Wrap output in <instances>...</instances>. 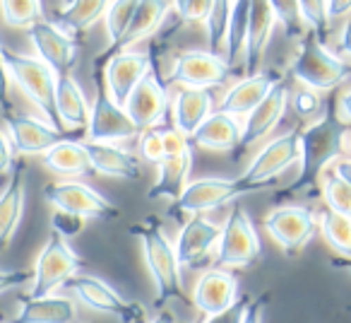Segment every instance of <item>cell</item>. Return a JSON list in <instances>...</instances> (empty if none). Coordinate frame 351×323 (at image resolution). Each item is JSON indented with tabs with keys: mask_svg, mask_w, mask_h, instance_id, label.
Listing matches in <instances>:
<instances>
[{
	"mask_svg": "<svg viewBox=\"0 0 351 323\" xmlns=\"http://www.w3.org/2000/svg\"><path fill=\"white\" fill-rule=\"evenodd\" d=\"M346 133L349 126L337 113V102L330 99L325 104V111L311 121L301 131V155H298V177L291 186L287 188L289 196L293 193H308L317 186L330 164H335L339 157H344Z\"/></svg>",
	"mask_w": 351,
	"mask_h": 323,
	"instance_id": "cell-1",
	"label": "cell"
},
{
	"mask_svg": "<svg viewBox=\"0 0 351 323\" xmlns=\"http://www.w3.org/2000/svg\"><path fill=\"white\" fill-rule=\"evenodd\" d=\"M128 230L140 241L147 270H149L152 282L156 287V307L164 309L166 304L186 302L181 263H178V256H176V246L164 234L161 222L154 220V217H147V220L137 222V225H130Z\"/></svg>",
	"mask_w": 351,
	"mask_h": 323,
	"instance_id": "cell-2",
	"label": "cell"
},
{
	"mask_svg": "<svg viewBox=\"0 0 351 323\" xmlns=\"http://www.w3.org/2000/svg\"><path fill=\"white\" fill-rule=\"evenodd\" d=\"M291 75L313 92H330L349 78L351 65L327 49L320 36L308 32L306 36H301V44L291 60Z\"/></svg>",
	"mask_w": 351,
	"mask_h": 323,
	"instance_id": "cell-3",
	"label": "cell"
},
{
	"mask_svg": "<svg viewBox=\"0 0 351 323\" xmlns=\"http://www.w3.org/2000/svg\"><path fill=\"white\" fill-rule=\"evenodd\" d=\"M8 73L12 82L25 92V97L41 111V118L58 126V111H56V87L58 75L36 56H25L20 51H12L3 44Z\"/></svg>",
	"mask_w": 351,
	"mask_h": 323,
	"instance_id": "cell-4",
	"label": "cell"
},
{
	"mask_svg": "<svg viewBox=\"0 0 351 323\" xmlns=\"http://www.w3.org/2000/svg\"><path fill=\"white\" fill-rule=\"evenodd\" d=\"M260 191L258 186L248 183L243 177L239 179H221V177H205L191 181L186 191L173 201V215H202V212L217 210L221 205L236 203L241 196Z\"/></svg>",
	"mask_w": 351,
	"mask_h": 323,
	"instance_id": "cell-5",
	"label": "cell"
},
{
	"mask_svg": "<svg viewBox=\"0 0 351 323\" xmlns=\"http://www.w3.org/2000/svg\"><path fill=\"white\" fill-rule=\"evenodd\" d=\"M140 128L128 116L125 107L113 102L108 94L106 80H104V68H97L94 73V104L92 116H89L87 140L94 142H121L140 137Z\"/></svg>",
	"mask_w": 351,
	"mask_h": 323,
	"instance_id": "cell-6",
	"label": "cell"
},
{
	"mask_svg": "<svg viewBox=\"0 0 351 323\" xmlns=\"http://www.w3.org/2000/svg\"><path fill=\"white\" fill-rule=\"evenodd\" d=\"M84 268V258L77 256L68 246V241L51 234L41 246L34 263V278H32L29 297H49L60 285L70 282L80 270Z\"/></svg>",
	"mask_w": 351,
	"mask_h": 323,
	"instance_id": "cell-7",
	"label": "cell"
},
{
	"mask_svg": "<svg viewBox=\"0 0 351 323\" xmlns=\"http://www.w3.org/2000/svg\"><path fill=\"white\" fill-rule=\"evenodd\" d=\"M260 254H263V244H260L255 225L243 208L234 205L221 227L215 260L221 268H248L260 258Z\"/></svg>",
	"mask_w": 351,
	"mask_h": 323,
	"instance_id": "cell-8",
	"label": "cell"
},
{
	"mask_svg": "<svg viewBox=\"0 0 351 323\" xmlns=\"http://www.w3.org/2000/svg\"><path fill=\"white\" fill-rule=\"evenodd\" d=\"M298 155H301V131H289L279 137H272L253 157V162L241 177L253 186H258L260 191H265V188L277 183L279 174H284L291 164H296Z\"/></svg>",
	"mask_w": 351,
	"mask_h": 323,
	"instance_id": "cell-9",
	"label": "cell"
},
{
	"mask_svg": "<svg viewBox=\"0 0 351 323\" xmlns=\"http://www.w3.org/2000/svg\"><path fill=\"white\" fill-rule=\"evenodd\" d=\"M44 198L51 208L65 212L82 215L84 220H113L121 215V208L113 205L108 198H104L99 191L89 188L80 181H53L44 188Z\"/></svg>",
	"mask_w": 351,
	"mask_h": 323,
	"instance_id": "cell-10",
	"label": "cell"
},
{
	"mask_svg": "<svg viewBox=\"0 0 351 323\" xmlns=\"http://www.w3.org/2000/svg\"><path fill=\"white\" fill-rule=\"evenodd\" d=\"M68 287L89 309L101 313H111L121 323H137L145 318V309L140 304L128 302L116 287H111L106 280L97 278V275H75L68 282Z\"/></svg>",
	"mask_w": 351,
	"mask_h": 323,
	"instance_id": "cell-11",
	"label": "cell"
},
{
	"mask_svg": "<svg viewBox=\"0 0 351 323\" xmlns=\"http://www.w3.org/2000/svg\"><path fill=\"white\" fill-rule=\"evenodd\" d=\"M5 121V133L10 135L12 147L17 155H41L44 157L51 147H56L63 140H75L73 135L63 133L58 126L49 123L46 118H36L22 111H10L3 116Z\"/></svg>",
	"mask_w": 351,
	"mask_h": 323,
	"instance_id": "cell-12",
	"label": "cell"
},
{
	"mask_svg": "<svg viewBox=\"0 0 351 323\" xmlns=\"http://www.w3.org/2000/svg\"><path fill=\"white\" fill-rule=\"evenodd\" d=\"M263 227L289 256L298 254L320 230L315 212L301 205L274 208L272 212H267Z\"/></svg>",
	"mask_w": 351,
	"mask_h": 323,
	"instance_id": "cell-13",
	"label": "cell"
},
{
	"mask_svg": "<svg viewBox=\"0 0 351 323\" xmlns=\"http://www.w3.org/2000/svg\"><path fill=\"white\" fill-rule=\"evenodd\" d=\"M229 73L231 68L224 56L212 51H183L181 56H176L169 80L186 89H210L224 85Z\"/></svg>",
	"mask_w": 351,
	"mask_h": 323,
	"instance_id": "cell-14",
	"label": "cell"
},
{
	"mask_svg": "<svg viewBox=\"0 0 351 323\" xmlns=\"http://www.w3.org/2000/svg\"><path fill=\"white\" fill-rule=\"evenodd\" d=\"M169 92H166L164 80L154 65L147 73V78L135 87V92L130 94L125 111L140 131H156L169 118Z\"/></svg>",
	"mask_w": 351,
	"mask_h": 323,
	"instance_id": "cell-15",
	"label": "cell"
},
{
	"mask_svg": "<svg viewBox=\"0 0 351 323\" xmlns=\"http://www.w3.org/2000/svg\"><path fill=\"white\" fill-rule=\"evenodd\" d=\"M152 68H154V60L149 54H142V51L128 49L108 56L106 65H104V80H106L113 102L125 107L130 94L135 92V87L147 78Z\"/></svg>",
	"mask_w": 351,
	"mask_h": 323,
	"instance_id": "cell-16",
	"label": "cell"
},
{
	"mask_svg": "<svg viewBox=\"0 0 351 323\" xmlns=\"http://www.w3.org/2000/svg\"><path fill=\"white\" fill-rule=\"evenodd\" d=\"M219 236H221V227H217L215 222H210L202 215L191 217L181 227L173 244L181 268H200V265L210 263L212 256H217Z\"/></svg>",
	"mask_w": 351,
	"mask_h": 323,
	"instance_id": "cell-17",
	"label": "cell"
},
{
	"mask_svg": "<svg viewBox=\"0 0 351 323\" xmlns=\"http://www.w3.org/2000/svg\"><path fill=\"white\" fill-rule=\"evenodd\" d=\"M29 41L41 58L56 75H70L77 60V46L70 34L51 22H36L29 27Z\"/></svg>",
	"mask_w": 351,
	"mask_h": 323,
	"instance_id": "cell-18",
	"label": "cell"
},
{
	"mask_svg": "<svg viewBox=\"0 0 351 323\" xmlns=\"http://www.w3.org/2000/svg\"><path fill=\"white\" fill-rule=\"evenodd\" d=\"M239 299V278L224 268L205 270L193 285V307L205 316L226 311Z\"/></svg>",
	"mask_w": 351,
	"mask_h": 323,
	"instance_id": "cell-19",
	"label": "cell"
},
{
	"mask_svg": "<svg viewBox=\"0 0 351 323\" xmlns=\"http://www.w3.org/2000/svg\"><path fill=\"white\" fill-rule=\"evenodd\" d=\"M289 99H291L289 85L284 82V80H279L272 87V92L245 116L243 137H241L239 150H248L250 145H255V142H260L263 137H267L269 133L277 128V123L282 121L284 111H287V107H289Z\"/></svg>",
	"mask_w": 351,
	"mask_h": 323,
	"instance_id": "cell-20",
	"label": "cell"
},
{
	"mask_svg": "<svg viewBox=\"0 0 351 323\" xmlns=\"http://www.w3.org/2000/svg\"><path fill=\"white\" fill-rule=\"evenodd\" d=\"M56 111H58V128L68 135L87 133L92 104L87 102L82 87L75 82L73 75H58L56 87Z\"/></svg>",
	"mask_w": 351,
	"mask_h": 323,
	"instance_id": "cell-21",
	"label": "cell"
},
{
	"mask_svg": "<svg viewBox=\"0 0 351 323\" xmlns=\"http://www.w3.org/2000/svg\"><path fill=\"white\" fill-rule=\"evenodd\" d=\"M277 17L272 12L269 0H250V27H248V46H245L243 56V70L245 75L260 73L265 51L272 39Z\"/></svg>",
	"mask_w": 351,
	"mask_h": 323,
	"instance_id": "cell-22",
	"label": "cell"
},
{
	"mask_svg": "<svg viewBox=\"0 0 351 323\" xmlns=\"http://www.w3.org/2000/svg\"><path fill=\"white\" fill-rule=\"evenodd\" d=\"M84 150L92 162V169L97 174L111 179H123V181H130V179H140L142 164L135 155L125 152L123 147H118L116 142H94V140H82Z\"/></svg>",
	"mask_w": 351,
	"mask_h": 323,
	"instance_id": "cell-23",
	"label": "cell"
},
{
	"mask_svg": "<svg viewBox=\"0 0 351 323\" xmlns=\"http://www.w3.org/2000/svg\"><path fill=\"white\" fill-rule=\"evenodd\" d=\"M241 137H243V123L239 118L231 113L212 111L188 140L191 145L202 147V150L231 152L241 147Z\"/></svg>",
	"mask_w": 351,
	"mask_h": 323,
	"instance_id": "cell-24",
	"label": "cell"
},
{
	"mask_svg": "<svg viewBox=\"0 0 351 323\" xmlns=\"http://www.w3.org/2000/svg\"><path fill=\"white\" fill-rule=\"evenodd\" d=\"M279 80L272 73H255L245 75L241 82H236L229 92L221 97V102L217 104V111L231 113V116H248L277 85Z\"/></svg>",
	"mask_w": 351,
	"mask_h": 323,
	"instance_id": "cell-25",
	"label": "cell"
},
{
	"mask_svg": "<svg viewBox=\"0 0 351 323\" xmlns=\"http://www.w3.org/2000/svg\"><path fill=\"white\" fill-rule=\"evenodd\" d=\"M27 198V177L25 167H15L10 174V181L0 193V254L12 244L17 230H20L22 212H25Z\"/></svg>",
	"mask_w": 351,
	"mask_h": 323,
	"instance_id": "cell-26",
	"label": "cell"
},
{
	"mask_svg": "<svg viewBox=\"0 0 351 323\" xmlns=\"http://www.w3.org/2000/svg\"><path fill=\"white\" fill-rule=\"evenodd\" d=\"M12 323H77V304L68 294L22 297Z\"/></svg>",
	"mask_w": 351,
	"mask_h": 323,
	"instance_id": "cell-27",
	"label": "cell"
},
{
	"mask_svg": "<svg viewBox=\"0 0 351 323\" xmlns=\"http://www.w3.org/2000/svg\"><path fill=\"white\" fill-rule=\"evenodd\" d=\"M191 172H193V147L188 145L186 150L169 155L164 162L159 164V172H156V181L147 188V198L152 201H161V198H169L176 201L186 191V186L191 181Z\"/></svg>",
	"mask_w": 351,
	"mask_h": 323,
	"instance_id": "cell-28",
	"label": "cell"
},
{
	"mask_svg": "<svg viewBox=\"0 0 351 323\" xmlns=\"http://www.w3.org/2000/svg\"><path fill=\"white\" fill-rule=\"evenodd\" d=\"M215 107V97L210 89H178L173 99V128L181 135L191 137L202 126Z\"/></svg>",
	"mask_w": 351,
	"mask_h": 323,
	"instance_id": "cell-29",
	"label": "cell"
},
{
	"mask_svg": "<svg viewBox=\"0 0 351 323\" xmlns=\"http://www.w3.org/2000/svg\"><path fill=\"white\" fill-rule=\"evenodd\" d=\"M44 167L49 172H53L56 177H65V179H80V177H89L94 174L92 162L89 155L84 150L82 140H63L56 147H51L44 155Z\"/></svg>",
	"mask_w": 351,
	"mask_h": 323,
	"instance_id": "cell-30",
	"label": "cell"
},
{
	"mask_svg": "<svg viewBox=\"0 0 351 323\" xmlns=\"http://www.w3.org/2000/svg\"><path fill=\"white\" fill-rule=\"evenodd\" d=\"M171 8H173V0H140L135 17H132L130 30H128V34L123 36L121 46H118L113 54L132 49V44H137V41H142V39H147V36L154 34V32L164 25V20L171 12Z\"/></svg>",
	"mask_w": 351,
	"mask_h": 323,
	"instance_id": "cell-31",
	"label": "cell"
},
{
	"mask_svg": "<svg viewBox=\"0 0 351 323\" xmlns=\"http://www.w3.org/2000/svg\"><path fill=\"white\" fill-rule=\"evenodd\" d=\"M111 0H65V5L56 12V27L65 34H82L106 15Z\"/></svg>",
	"mask_w": 351,
	"mask_h": 323,
	"instance_id": "cell-32",
	"label": "cell"
},
{
	"mask_svg": "<svg viewBox=\"0 0 351 323\" xmlns=\"http://www.w3.org/2000/svg\"><path fill=\"white\" fill-rule=\"evenodd\" d=\"M248 27H250V0H234V10H231L229 32H226V44H224V60L229 63V68H234L245 56Z\"/></svg>",
	"mask_w": 351,
	"mask_h": 323,
	"instance_id": "cell-33",
	"label": "cell"
},
{
	"mask_svg": "<svg viewBox=\"0 0 351 323\" xmlns=\"http://www.w3.org/2000/svg\"><path fill=\"white\" fill-rule=\"evenodd\" d=\"M317 225H320V234L325 236L327 246L335 254L351 258V217L341 215V212L322 210L317 215Z\"/></svg>",
	"mask_w": 351,
	"mask_h": 323,
	"instance_id": "cell-34",
	"label": "cell"
},
{
	"mask_svg": "<svg viewBox=\"0 0 351 323\" xmlns=\"http://www.w3.org/2000/svg\"><path fill=\"white\" fill-rule=\"evenodd\" d=\"M137 5H140V0H111L106 15H104L106 34H108V41H111L108 54H113V51L121 46L123 36L128 34V30H130V25H132Z\"/></svg>",
	"mask_w": 351,
	"mask_h": 323,
	"instance_id": "cell-35",
	"label": "cell"
},
{
	"mask_svg": "<svg viewBox=\"0 0 351 323\" xmlns=\"http://www.w3.org/2000/svg\"><path fill=\"white\" fill-rule=\"evenodd\" d=\"M231 10H234V0H215L212 10L205 20L207 27V41H210V51L217 56L224 54L226 44V32H229Z\"/></svg>",
	"mask_w": 351,
	"mask_h": 323,
	"instance_id": "cell-36",
	"label": "cell"
},
{
	"mask_svg": "<svg viewBox=\"0 0 351 323\" xmlns=\"http://www.w3.org/2000/svg\"><path fill=\"white\" fill-rule=\"evenodd\" d=\"M0 15L5 25L29 30L32 25L41 22L44 8H41V0H0Z\"/></svg>",
	"mask_w": 351,
	"mask_h": 323,
	"instance_id": "cell-37",
	"label": "cell"
},
{
	"mask_svg": "<svg viewBox=\"0 0 351 323\" xmlns=\"http://www.w3.org/2000/svg\"><path fill=\"white\" fill-rule=\"evenodd\" d=\"M320 193H322V201H325L327 210L341 212V215L351 217V186L344 179H339L335 172L325 174L320 181Z\"/></svg>",
	"mask_w": 351,
	"mask_h": 323,
	"instance_id": "cell-38",
	"label": "cell"
},
{
	"mask_svg": "<svg viewBox=\"0 0 351 323\" xmlns=\"http://www.w3.org/2000/svg\"><path fill=\"white\" fill-rule=\"evenodd\" d=\"M272 12L277 17V22L284 27L289 39H301L303 34V17L301 8H298V0H269Z\"/></svg>",
	"mask_w": 351,
	"mask_h": 323,
	"instance_id": "cell-39",
	"label": "cell"
},
{
	"mask_svg": "<svg viewBox=\"0 0 351 323\" xmlns=\"http://www.w3.org/2000/svg\"><path fill=\"white\" fill-rule=\"evenodd\" d=\"M298 8H301L303 25H308V30L315 36H320L325 41V34L330 30V10H327V0H298Z\"/></svg>",
	"mask_w": 351,
	"mask_h": 323,
	"instance_id": "cell-40",
	"label": "cell"
},
{
	"mask_svg": "<svg viewBox=\"0 0 351 323\" xmlns=\"http://www.w3.org/2000/svg\"><path fill=\"white\" fill-rule=\"evenodd\" d=\"M84 220L82 215H75V212H65V210H56L51 212V220H49V227H51V234L60 236V239H73V236L82 234L84 232Z\"/></svg>",
	"mask_w": 351,
	"mask_h": 323,
	"instance_id": "cell-41",
	"label": "cell"
},
{
	"mask_svg": "<svg viewBox=\"0 0 351 323\" xmlns=\"http://www.w3.org/2000/svg\"><path fill=\"white\" fill-rule=\"evenodd\" d=\"M289 104L293 107V113H296L301 121H313L317 113L325 111V107H322L317 92H313V89H308V87L298 89V92L289 99Z\"/></svg>",
	"mask_w": 351,
	"mask_h": 323,
	"instance_id": "cell-42",
	"label": "cell"
},
{
	"mask_svg": "<svg viewBox=\"0 0 351 323\" xmlns=\"http://www.w3.org/2000/svg\"><path fill=\"white\" fill-rule=\"evenodd\" d=\"M140 155L145 162L156 164L166 159V147H164V135L159 131H142L140 133Z\"/></svg>",
	"mask_w": 351,
	"mask_h": 323,
	"instance_id": "cell-43",
	"label": "cell"
},
{
	"mask_svg": "<svg viewBox=\"0 0 351 323\" xmlns=\"http://www.w3.org/2000/svg\"><path fill=\"white\" fill-rule=\"evenodd\" d=\"M212 3H215V0H188L186 5L176 12V15H178V20L181 22H186V25L205 22L207 15H210V10H212Z\"/></svg>",
	"mask_w": 351,
	"mask_h": 323,
	"instance_id": "cell-44",
	"label": "cell"
},
{
	"mask_svg": "<svg viewBox=\"0 0 351 323\" xmlns=\"http://www.w3.org/2000/svg\"><path fill=\"white\" fill-rule=\"evenodd\" d=\"M248 307H250V297H241L234 307H229L221 313H215V316H207L202 323H243Z\"/></svg>",
	"mask_w": 351,
	"mask_h": 323,
	"instance_id": "cell-45",
	"label": "cell"
},
{
	"mask_svg": "<svg viewBox=\"0 0 351 323\" xmlns=\"http://www.w3.org/2000/svg\"><path fill=\"white\" fill-rule=\"evenodd\" d=\"M32 278H34V270H25V268L5 270V268H0V294L12 292V289L32 282Z\"/></svg>",
	"mask_w": 351,
	"mask_h": 323,
	"instance_id": "cell-46",
	"label": "cell"
},
{
	"mask_svg": "<svg viewBox=\"0 0 351 323\" xmlns=\"http://www.w3.org/2000/svg\"><path fill=\"white\" fill-rule=\"evenodd\" d=\"M10 73H8V65H5V56H3V44H0V113L5 116V113L15 111L12 107V99H10Z\"/></svg>",
	"mask_w": 351,
	"mask_h": 323,
	"instance_id": "cell-47",
	"label": "cell"
},
{
	"mask_svg": "<svg viewBox=\"0 0 351 323\" xmlns=\"http://www.w3.org/2000/svg\"><path fill=\"white\" fill-rule=\"evenodd\" d=\"M15 169V147L5 131H0V179H5Z\"/></svg>",
	"mask_w": 351,
	"mask_h": 323,
	"instance_id": "cell-48",
	"label": "cell"
},
{
	"mask_svg": "<svg viewBox=\"0 0 351 323\" xmlns=\"http://www.w3.org/2000/svg\"><path fill=\"white\" fill-rule=\"evenodd\" d=\"M161 135H164L166 157H169V155H176V152H181V150H186V147L191 145V140H188L186 135H181V133L176 131V128H169V131H164Z\"/></svg>",
	"mask_w": 351,
	"mask_h": 323,
	"instance_id": "cell-49",
	"label": "cell"
},
{
	"mask_svg": "<svg viewBox=\"0 0 351 323\" xmlns=\"http://www.w3.org/2000/svg\"><path fill=\"white\" fill-rule=\"evenodd\" d=\"M267 304H269L267 294H260V297L250 299V307H248V313H245L243 323H263L265 309H267Z\"/></svg>",
	"mask_w": 351,
	"mask_h": 323,
	"instance_id": "cell-50",
	"label": "cell"
},
{
	"mask_svg": "<svg viewBox=\"0 0 351 323\" xmlns=\"http://www.w3.org/2000/svg\"><path fill=\"white\" fill-rule=\"evenodd\" d=\"M327 10H330V20H339V17L351 15V0H327Z\"/></svg>",
	"mask_w": 351,
	"mask_h": 323,
	"instance_id": "cell-51",
	"label": "cell"
},
{
	"mask_svg": "<svg viewBox=\"0 0 351 323\" xmlns=\"http://www.w3.org/2000/svg\"><path fill=\"white\" fill-rule=\"evenodd\" d=\"M337 113H339V118L346 126H351V89H346V92L337 99Z\"/></svg>",
	"mask_w": 351,
	"mask_h": 323,
	"instance_id": "cell-52",
	"label": "cell"
},
{
	"mask_svg": "<svg viewBox=\"0 0 351 323\" xmlns=\"http://www.w3.org/2000/svg\"><path fill=\"white\" fill-rule=\"evenodd\" d=\"M332 172H335L339 179H344V181L351 186V157H339V159L332 164Z\"/></svg>",
	"mask_w": 351,
	"mask_h": 323,
	"instance_id": "cell-53",
	"label": "cell"
},
{
	"mask_svg": "<svg viewBox=\"0 0 351 323\" xmlns=\"http://www.w3.org/2000/svg\"><path fill=\"white\" fill-rule=\"evenodd\" d=\"M339 51L344 56L351 58V17L346 20V25L341 27V34H339Z\"/></svg>",
	"mask_w": 351,
	"mask_h": 323,
	"instance_id": "cell-54",
	"label": "cell"
},
{
	"mask_svg": "<svg viewBox=\"0 0 351 323\" xmlns=\"http://www.w3.org/2000/svg\"><path fill=\"white\" fill-rule=\"evenodd\" d=\"M330 265H332V268L344 270V273L351 275V258H344V256H335V258L330 260Z\"/></svg>",
	"mask_w": 351,
	"mask_h": 323,
	"instance_id": "cell-55",
	"label": "cell"
},
{
	"mask_svg": "<svg viewBox=\"0 0 351 323\" xmlns=\"http://www.w3.org/2000/svg\"><path fill=\"white\" fill-rule=\"evenodd\" d=\"M147 323H176V321H173V316H171L169 311H161L159 316L152 318V321H147Z\"/></svg>",
	"mask_w": 351,
	"mask_h": 323,
	"instance_id": "cell-56",
	"label": "cell"
},
{
	"mask_svg": "<svg viewBox=\"0 0 351 323\" xmlns=\"http://www.w3.org/2000/svg\"><path fill=\"white\" fill-rule=\"evenodd\" d=\"M186 3H188V0H173V10L178 12V10H181L183 5H186Z\"/></svg>",
	"mask_w": 351,
	"mask_h": 323,
	"instance_id": "cell-57",
	"label": "cell"
},
{
	"mask_svg": "<svg viewBox=\"0 0 351 323\" xmlns=\"http://www.w3.org/2000/svg\"><path fill=\"white\" fill-rule=\"evenodd\" d=\"M349 152H351V137H349Z\"/></svg>",
	"mask_w": 351,
	"mask_h": 323,
	"instance_id": "cell-58",
	"label": "cell"
},
{
	"mask_svg": "<svg viewBox=\"0 0 351 323\" xmlns=\"http://www.w3.org/2000/svg\"><path fill=\"white\" fill-rule=\"evenodd\" d=\"M137 323H147V321H145V318H142V321H137Z\"/></svg>",
	"mask_w": 351,
	"mask_h": 323,
	"instance_id": "cell-59",
	"label": "cell"
},
{
	"mask_svg": "<svg viewBox=\"0 0 351 323\" xmlns=\"http://www.w3.org/2000/svg\"><path fill=\"white\" fill-rule=\"evenodd\" d=\"M0 323H5V321H3V316H0Z\"/></svg>",
	"mask_w": 351,
	"mask_h": 323,
	"instance_id": "cell-60",
	"label": "cell"
}]
</instances>
